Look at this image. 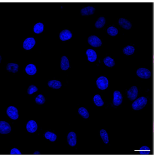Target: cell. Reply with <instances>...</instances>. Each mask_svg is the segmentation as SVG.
I'll use <instances>...</instances> for the list:
<instances>
[{"label": "cell", "instance_id": "obj_30", "mask_svg": "<svg viewBox=\"0 0 154 156\" xmlns=\"http://www.w3.org/2000/svg\"><path fill=\"white\" fill-rule=\"evenodd\" d=\"M45 98L42 95H39L35 98V102L37 104L41 105L43 104L45 102Z\"/></svg>", "mask_w": 154, "mask_h": 156}, {"label": "cell", "instance_id": "obj_11", "mask_svg": "<svg viewBox=\"0 0 154 156\" xmlns=\"http://www.w3.org/2000/svg\"><path fill=\"white\" fill-rule=\"evenodd\" d=\"M72 33L68 29H64L60 33L59 38L61 41H64L69 40L72 38Z\"/></svg>", "mask_w": 154, "mask_h": 156}, {"label": "cell", "instance_id": "obj_16", "mask_svg": "<svg viewBox=\"0 0 154 156\" xmlns=\"http://www.w3.org/2000/svg\"><path fill=\"white\" fill-rule=\"evenodd\" d=\"M60 67L61 70L64 71L67 70L70 68L69 61L66 56H64L61 57Z\"/></svg>", "mask_w": 154, "mask_h": 156}, {"label": "cell", "instance_id": "obj_14", "mask_svg": "<svg viewBox=\"0 0 154 156\" xmlns=\"http://www.w3.org/2000/svg\"><path fill=\"white\" fill-rule=\"evenodd\" d=\"M86 54L87 56L88 60L91 62H94L97 59V54L94 50L88 49L86 51Z\"/></svg>", "mask_w": 154, "mask_h": 156}, {"label": "cell", "instance_id": "obj_6", "mask_svg": "<svg viewBox=\"0 0 154 156\" xmlns=\"http://www.w3.org/2000/svg\"><path fill=\"white\" fill-rule=\"evenodd\" d=\"M123 97L122 94L119 91L116 90L113 93V103L114 106H117L121 105L123 102Z\"/></svg>", "mask_w": 154, "mask_h": 156}, {"label": "cell", "instance_id": "obj_3", "mask_svg": "<svg viewBox=\"0 0 154 156\" xmlns=\"http://www.w3.org/2000/svg\"><path fill=\"white\" fill-rule=\"evenodd\" d=\"M137 74L139 78L142 79H149L151 78V73L148 69L145 68H140L137 69Z\"/></svg>", "mask_w": 154, "mask_h": 156}, {"label": "cell", "instance_id": "obj_19", "mask_svg": "<svg viewBox=\"0 0 154 156\" xmlns=\"http://www.w3.org/2000/svg\"><path fill=\"white\" fill-rule=\"evenodd\" d=\"M49 87L55 89H59L61 87L62 84L60 81L57 80H52L49 81L48 82Z\"/></svg>", "mask_w": 154, "mask_h": 156}, {"label": "cell", "instance_id": "obj_31", "mask_svg": "<svg viewBox=\"0 0 154 156\" xmlns=\"http://www.w3.org/2000/svg\"><path fill=\"white\" fill-rule=\"evenodd\" d=\"M38 89L35 85H30L27 90V92L29 95H32L33 93L37 92Z\"/></svg>", "mask_w": 154, "mask_h": 156}, {"label": "cell", "instance_id": "obj_33", "mask_svg": "<svg viewBox=\"0 0 154 156\" xmlns=\"http://www.w3.org/2000/svg\"><path fill=\"white\" fill-rule=\"evenodd\" d=\"M40 152H39V151H36L35 153H33V155H40Z\"/></svg>", "mask_w": 154, "mask_h": 156}, {"label": "cell", "instance_id": "obj_15", "mask_svg": "<svg viewBox=\"0 0 154 156\" xmlns=\"http://www.w3.org/2000/svg\"><path fill=\"white\" fill-rule=\"evenodd\" d=\"M95 10V9L94 7L89 6L82 8L81 10V13L82 16L92 15L94 14Z\"/></svg>", "mask_w": 154, "mask_h": 156}, {"label": "cell", "instance_id": "obj_9", "mask_svg": "<svg viewBox=\"0 0 154 156\" xmlns=\"http://www.w3.org/2000/svg\"><path fill=\"white\" fill-rule=\"evenodd\" d=\"M35 44L36 42L35 39L30 37V38H27L24 41L23 47L25 50H29L32 49Z\"/></svg>", "mask_w": 154, "mask_h": 156}, {"label": "cell", "instance_id": "obj_22", "mask_svg": "<svg viewBox=\"0 0 154 156\" xmlns=\"http://www.w3.org/2000/svg\"><path fill=\"white\" fill-rule=\"evenodd\" d=\"M106 19L104 17H100L95 23V26L97 29H101L105 26Z\"/></svg>", "mask_w": 154, "mask_h": 156}, {"label": "cell", "instance_id": "obj_24", "mask_svg": "<svg viewBox=\"0 0 154 156\" xmlns=\"http://www.w3.org/2000/svg\"><path fill=\"white\" fill-rule=\"evenodd\" d=\"M94 103L97 106H102L104 104L103 100L99 95H96L93 98Z\"/></svg>", "mask_w": 154, "mask_h": 156}, {"label": "cell", "instance_id": "obj_5", "mask_svg": "<svg viewBox=\"0 0 154 156\" xmlns=\"http://www.w3.org/2000/svg\"><path fill=\"white\" fill-rule=\"evenodd\" d=\"M88 42L89 45H91L93 47H99L101 46L102 44L101 40L95 35L89 36L88 39Z\"/></svg>", "mask_w": 154, "mask_h": 156}, {"label": "cell", "instance_id": "obj_25", "mask_svg": "<svg viewBox=\"0 0 154 156\" xmlns=\"http://www.w3.org/2000/svg\"><path fill=\"white\" fill-rule=\"evenodd\" d=\"M100 135L103 142L105 144H108L109 142V136L106 131L105 129H101L100 131Z\"/></svg>", "mask_w": 154, "mask_h": 156}, {"label": "cell", "instance_id": "obj_10", "mask_svg": "<svg viewBox=\"0 0 154 156\" xmlns=\"http://www.w3.org/2000/svg\"><path fill=\"white\" fill-rule=\"evenodd\" d=\"M67 141L69 145L75 146L77 144V135L74 132H71L68 134L67 137Z\"/></svg>", "mask_w": 154, "mask_h": 156}, {"label": "cell", "instance_id": "obj_17", "mask_svg": "<svg viewBox=\"0 0 154 156\" xmlns=\"http://www.w3.org/2000/svg\"><path fill=\"white\" fill-rule=\"evenodd\" d=\"M37 70L35 65L29 64L25 68V72L29 75H34L37 72Z\"/></svg>", "mask_w": 154, "mask_h": 156}, {"label": "cell", "instance_id": "obj_2", "mask_svg": "<svg viewBox=\"0 0 154 156\" xmlns=\"http://www.w3.org/2000/svg\"><path fill=\"white\" fill-rule=\"evenodd\" d=\"M96 85L98 88L101 90L106 89L109 86V81L105 76H100L96 81Z\"/></svg>", "mask_w": 154, "mask_h": 156}, {"label": "cell", "instance_id": "obj_20", "mask_svg": "<svg viewBox=\"0 0 154 156\" xmlns=\"http://www.w3.org/2000/svg\"><path fill=\"white\" fill-rule=\"evenodd\" d=\"M44 30V25L42 23H38L35 25L33 27V31L35 33H41L43 32Z\"/></svg>", "mask_w": 154, "mask_h": 156}, {"label": "cell", "instance_id": "obj_21", "mask_svg": "<svg viewBox=\"0 0 154 156\" xmlns=\"http://www.w3.org/2000/svg\"><path fill=\"white\" fill-rule=\"evenodd\" d=\"M103 62L106 66H107L109 68L113 67L115 64L114 59L111 58L109 56H107L103 59Z\"/></svg>", "mask_w": 154, "mask_h": 156}, {"label": "cell", "instance_id": "obj_27", "mask_svg": "<svg viewBox=\"0 0 154 156\" xmlns=\"http://www.w3.org/2000/svg\"><path fill=\"white\" fill-rule=\"evenodd\" d=\"M46 139H49L51 142H54L57 139V135L51 132H47L44 135Z\"/></svg>", "mask_w": 154, "mask_h": 156}, {"label": "cell", "instance_id": "obj_8", "mask_svg": "<svg viewBox=\"0 0 154 156\" xmlns=\"http://www.w3.org/2000/svg\"><path fill=\"white\" fill-rule=\"evenodd\" d=\"M11 128L9 123L5 121L0 122V133L1 134H7L11 132Z\"/></svg>", "mask_w": 154, "mask_h": 156}, {"label": "cell", "instance_id": "obj_34", "mask_svg": "<svg viewBox=\"0 0 154 156\" xmlns=\"http://www.w3.org/2000/svg\"></svg>", "mask_w": 154, "mask_h": 156}, {"label": "cell", "instance_id": "obj_29", "mask_svg": "<svg viewBox=\"0 0 154 156\" xmlns=\"http://www.w3.org/2000/svg\"><path fill=\"white\" fill-rule=\"evenodd\" d=\"M151 152V149L149 147L144 146L140 148L139 153L141 155H149Z\"/></svg>", "mask_w": 154, "mask_h": 156}, {"label": "cell", "instance_id": "obj_12", "mask_svg": "<svg viewBox=\"0 0 154 156\" xmlns=\"http://www.w3.org/2000/svg\"><path fill=\"white\" fill-rule=\"evenodd\" d=\"M26 129L28 132L30 133H33L38 129V125L35 121H29L26 125Z\"/></svg>", "mask_w": 154, "mask_h": 156}, {"label": "cell", "instance_id": "obj_18", "mask_svg": "<svg viewBox=\"0 0 154 156\" xmlns=\"http://www.w3.org/2000/svg\"><path fill=\"white\" fill-rule=\"evenodd\" d=\"M6 69L8 71L15 73L18 72L19 70V65L17 64L10 63L7 65Z\"/></svg>", "mask_w": 154, "mask_h": 156}, {"label": "cell", "instance_id": "obj_28", "mask_svg": "<svg viewBox=\"0 0 154 156\" xmlns=\"http://www.w3.org/2000/svg\"><path fill=\"white\" fill-rule=\"evenodd\" d=\"M107 33L111 36H115L119 33V30L115 27L111 26L107 29Z\"/></svg>", "mask_w": 154, "mask_h": 156}, {"label": "cell", "instance_id": "obj_1", "mask_svg": "<svg viewBox=\"0 0 154 156\" xmlns=\"http://www.w3.org/2000/svg\"><path fill=\"white\" fill-rule=\"evenodd\" d=\"M147 103V99L144 96L139 97L134 101L132 104V108L135 110H139L143 109Z\"/></svg>", "mask_w": 154, "mask_h": 156}, {"label": "cell", "instance_id": "obj_32", "mask_svg": "<svg viewBox=\"0 0 154 156\" xmlns=\"http://www.w3.org/2000/svg\"><path fill=\"white\" fill-rule=\"evenodd\" d=\"M10 154L11 155H22V153L19 150L16 149V148H14L11 150Z\"/></svg>", "mask_w": 154, "mask_h": 156}, {"label": "cell", "instance_id": "obj_23", "mask_svg": "<svg viewBox=\"0 0 154 156\" xmlns=\"http://www.w3.org/2000/svg\"><path fill=\"white\" fill-rule=\"evenodd\" d=\"M134 51H135L134 47L130 45L127 46L123 49V53L124 54L127 56L132 55L134 53Z\"/></svg>", "mask_w": 154, "mask_h": 156}, {"label": "cell", "instance_id": "obj_13", "mask_svg": "<svg viewBox=\"0 0 154 156\" xmlns=\"http://www.w3.org/2000/svg\"><path fill=\"white\" fill-rule=\"evenodd\" d=\"M119 24L120 26H121L122 28L127 30L131 29L132 27L131 23L129 21L124 18L119 19Z\"/></svg>", "mask_w": 154, "mask_h": 156}, {"label": "cell", "instance_id": "obj_26", "mask_svg": "<svg viewBox=\"0 0 154 156\" xmlns=\"http://www.w3.org/2000/svg\"><path fill=\"white\" fill-rule=\"evenodd\" d=\"M78 113L84 119H88L89 117V113L85 108L81 107L78 109Z\"/></svg>", "mask_w": 154, "mask_h": 156}, {"label": "cell", "instance_id": "obj_7", "mask_svg": "<svg viewBox=\"0 0 154 156\" xmlns=\"http://www.w3.org/2000/svg\"><path fill=\"white\" fill-rule=\"evenodd\" d=\"M138 89L137 86H132L127 92V97L131 101L135 100L138 96Z\"/></svg>", "mask_w": 154, "mask_h": 156}, {"label": "cell", "instance_id": "obj_4", "mask_svg": "<svg viewBox=\"0 0 154 156\" xmlns=\"http://www.w3.org/2000/svg\"><path fill=\"white\" fill-rule=\"evenodd\" d=\"M7 114L8 116L12 120H16L18 119V110L15 107L11 106L8 108Z\"/></svg>", "mask_w": 154, "mask_h": 156}]
</instances>
